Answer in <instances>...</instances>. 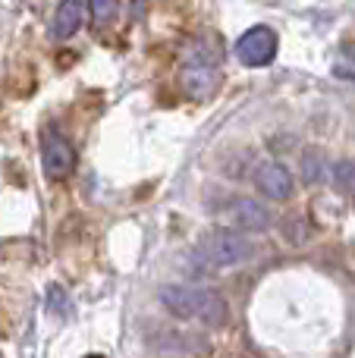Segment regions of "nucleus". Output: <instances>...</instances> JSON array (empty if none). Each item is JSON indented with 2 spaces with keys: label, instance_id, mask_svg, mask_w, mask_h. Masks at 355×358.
<instances>
[{
  "label": "nucleus",
  "instance_id": "nucleus-1",
  "mask_svg": "<svg viewBox=\"0 0 355 358\" xmlns=\"http://www.w3.org/2000/svg\"><path fill=\"white\" fill-rule=\"evenodd\" d=\"M161 302L170 315L182 321H201L208 327H224L230 317L224 296L214 289H201V286H164Z\"/></svg>",
  "mask_w": 355,
  "mask_h": 358
},
{
  "label": "nucleus",
  "instance_id": "nucleus-2",
  "mask_svg": "<svg viewBox=\"0 0 355 358\" xmlns=\"http://www.w3.org/2000/svg\"><path fill=\"white\" fill-rule=\"evenodd\" d=\"M255 255V245L236 229H214L195 245L192 264L198 273H217L226 267H236Z\"/></svg>",
  "mask_w": 355,
  "mask_h": 358
},
{
  "label": "nucleus",
  "instance_id": "nucleus-3",
  "mask_svg": "<svg viewBox=\"0 0 355 358\" xmlns=\"http://www.w3.org/2000/svg\"><path fill=\"white\" fill-rule=\"evenodd\" d=\"M220 60H224V50L217 48L214 38H198L192 41L186 60L180 69V82L186 88L189 98H211L220 85Z\"/></svg>",
  "mask_w": 355,
  "mask_h": 358
},
{
  "label": "nucleus",
  "instance_id": "nucleus-4",
  "mask_svg": "<svg viewBox=\"0 0 355 358\" xmlns=\"http://www.w3.org/2000/svg\"><path fill=\"white\" fill-rule=\"evenodd\" d=\"M236 57H239V63H245V66H252V69L268 66L277 57V31L268 29V25L249 29L236 41Z\"/></svg>",
  "mask_w": 355,
  "mask_h": 358
},
{
  "label": "nucleus",
  "instance_id": "nucleus-5",
  "mask_svg": "<svg viewBox=\"0 0 355 358\" xmlns=\"http://www.w3.org/2000/svg\"><path fill=\"white\" fill-rule=\"evenodd\" d=\"M41 167L48 179H66L75 170V148L60 132H44L41 138Z\"/></svg>",
  "mask_w": 355,
  "mask_h": 358
},
{
  "label": "nucleus",
  "instance_id": "nucleus-6",
  "mask_svg": "<svg viewBox=\"0 0 355 358\" xmlns=\"http://www.w3.org/2000/svg\"><path fill=\"white\" fill-rule=\"evenodd\" d=\"M255 185L270 201H287V198L293 195V176H289V170L283 167V164H274V161L261 164V167L255 170Z\"/></svg>",
  "mask_w": 355,
  "mask_h": 358
},
{
  "label": "nucleus",
  "instance_id": "nucleus-7",
  "mask_svg": "<svg viewBox=\"0 0 355 358\" xmlns=\"http://www.w3.org/2000/svg\"><path fill=\"white\" fill-rule=\"evenodd\" d=\"M226 214H230V220L236 223L239 229H245V233H261V229L270 227V210L264 208L261 201H255V198H236Z\"/></svg>",
  "mask_w": 355,
  "mask_h": 358
},
{
  "label": "nucleus",
  "instance_id": "nucleus-8",
  "mask_svg": "<svg viewBox=\"0 0 355 358\" xmlns=\"http://www.w3.org/2000/svg\"><path fill=\"white\" fill-rule=\"evenodd\" d=\"M82 22H85V3L82 0H60L54 10V19H50V35L66 41L82 29Z\"/></svg>",
  "mask_w": 355,
  "mask_h": 358
},
{
  "label": "nucleus",
  "instance_id": "nucleus-9",
  "mask_svg": "<svg viewBox=\"0 0 355 358\" xmlns=\"http://www.w3.org/2000/svg\"><path fill=\"white\" fill-rule=\"evenodd\" d=\"M321 155L314 148H308L305 155H302V179H305L308 185H314V182H321V176H324V170H321Z\"/></svg>",
  "mask_w": 355,
  "mask_h": 358
},
{
  "label": "nucleus",
  "instance_id": "nucleus-10",
  "mask_svg": "<svg viewBox=\"0 0 355 358\" xmlns=\"http://www.w3.org/2000/svg\"><path fill=\"white\" fill-rule=\"evenodd\" d=\"M333 182H337L340 192L355 195V164L352 161H340L337 167H333Z\"/></svg>",
  "mask_w": 355,
  "mask_h": 358
},
{
  "label": "nucleus",
  "instance_id": "nucleus-11",
  "mask_svg": "<svg viewBox=\"0 0 355 358\" xmlns=\"http://www.w3.org/2000/svg\"><path fill=\"white\" fill-rule=\"evenodd\" d=\"M92 6V16L98 25H107L117 19V10H119V0H88Z\"/></svg>",
  "mask_w": 355,
  "mask_h": 358
},
{
  "label": "nucleus",
  "instance_id": "nucleus-12",
  "mask_svg": "<svg viewBox=\"0 0 355 358\" xmlns=\"http://www.w3.org/2000/svg\"><path fill=\"white\" fill-rule=\"evenodd\" d=\"M333 73H337L340 79H355V44H346V48L340 50Z\"/></svg>",
  "mask_w": 355,
  "mask_h": 358
},
{
  "label": "nucleus",
  "instance_id": "nucleus-13",
  "mask_svg": "<svg viewBox=\"0 0 355 358\" xmlns=\"http://www.w3.org/2000/svg\"><path fill=\"white\" fill-rule=\"evenodd\" d=\"M88 358H101V355H88Z\"/></svg>",
  "mask_w": 355,
  "mask_h": 358
}]
</instances>
